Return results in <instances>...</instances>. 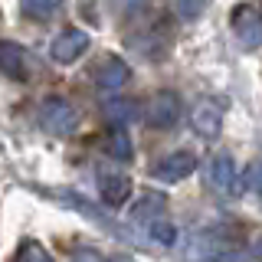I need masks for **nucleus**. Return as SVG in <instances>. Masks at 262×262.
I'll return each instance as SVG.
<instances>
[{
	"mask_svg": "<svg viewBox=\"0 0 262 262\" xmlns=\"http://www.w3.org/2000/svg\"><path fill=\"white\" fill-rule=\"evenodd\" d=\"M158 216H167V196L164 193H141L138 203L131 207V220H135L138 226H147Z\"/></svg>",
	"mask_w": 262,
	"mask_h": 262,
	"instance_id": "11",
	"label": "nucleus"
},
{
	"mask_svg": "<svg viewBox=\"0 0 262 262\" xmlns=\"http://www.w3.org/2000/svg\"><path fill=\"white\" fill-rule=\"evenodd\" d=\"M112 7H115L118 16H135L147 7V0H112Z\"/></svg>",
	"mask_w": 262,
	"mask_h": 262,
	"instance_id": "19",
	"label": "nucleus"
},
{
	"mask_svg": "<svg viewBox=\"0 0 262 262\" xmlns=\"http://www.w3.org/2000/svg\"><path fill=\"white\" fill-rule=\"evenodd\" d=\"M229 23H233V36L246 53H256L262 49V10L256 4H236L233 13H229Z\"/></svg>",
	"mask_w": 262,
	"mask_h": 262,
	"instance_id": "3",
	"label": "nucleus"
},
{
	"mask_svg": "<svg viewBox=\"0 0 262 262\" xmlns=\"http://www.w3.org/2000/svg\"><path fill=\"white\" fill-rule=\"evenodd\" d=\"M16 262H53V256H49V249L43 243L27 239L20 246V252H16Z\"/></svg>",
	"mask_w": 262,
	"mask_h": 262,
	"instance_id": "17",
	"label": "nucleus"
},
{
	"mask_svg": "<svg viewBox=\"0 0 262 262\" xmlns=\"http://www.w3.org/2000/svg\"><path fill=\"white\" fill-rule=\"evenodd\" d=\"M190 128L203 141H216V138L223 135V108H220L213 98H200L190 108Z\"/></svg>",
	"mask_w": 262,
	"mask_h": 262,
	"instance_id": "6",
	"label": "nucleus"
},
{
	"mask_svg": "<svg viewBox=\"0 0 262 262\" xmlns=\"http://www.w3.org/2000/svg\"><path fill=\"white\" fill-rule=\"evenodd\" d=\"M180 115H184V102H180V95L174 92V89H161V92H154L144 102V108H141L144 125L154 128V131H170L180 121Z\"/></svg>",
	"mask_w": 262,
	"mask_h": 262,
	"instance_id": "1",
	"label": "nucleus"
},
{
	"mask_svg": "<svg viewBox=\"0 0 262 262\" xmlns=\"http://www.w3.org/2000/svg\"><path fill=\"white\" fill-rule=\"evenodd\" d=\"M243 187L262 203V161H252V164H249V170L243 174Z\"/></svg>",
	"mask_w": 262,
	"mask_h": 262,
	"instance_id": "18",
	"label": "nucleus"
},
{
	"mask_svg": "<svg viewBox=\"0 0 262 262\" xmlns=\"http://www.w3.org/2000/svg\"><path fill=\"white\" fill-rule=\"evenodd\" d=\"M207 184L210 190L223 200H233L243 190V174H239V164H236L233 154H213L210 167H207Z\"/></svg>",
	"mask_w": 262,
	"mask_h": 262,
	"instance_id": "2",
	"label": "nucleus"
},
{
	"mask_svg": "<svg viewBox=\"0 0 262 262\" xmlns=\"http://www.w3.org/2000/svg\"><path fill=\"white\" fill-rule=\"evenodd\" d=\"M131 193H135V180H131L125 170H102V174H98V196H102V203H108L112 210L125 207L131 200Z\"/></svg>",
	"mask_w": 262,
	"mask_h": 262,
	"instance_id": "9",
	"label": "nucleus"
},
{
	"mask_svg": "<svg viewBox=\"0 0 262 262\" xmlns=\"http://www.w3.org/2000/svg\"><path fill=\"white\" fill-rule=\"evenodd\" d=\"M196 154L187 151V147H180V151H170L164 154V158L154 164V177L164 180V184H177V180H187L196 170Z\"/></svg>",
	"mask_w": 262,
	"mask_h": 262,
	"instance_id": "8",
	"label": "nucleus"
},
{
	"mask_svg": "<svg viewBox=\"0 0 262 262\" xmlns=\"http://www.w3.org/2000/svg\"><path fill=\"white\" fill-rule=\"evenodd\" d=\"M105 115H108L112 128H128V121L141 118V108H138V102H128V98H112L105 105Z\"/></svg>",
	"mask_w": 262,
	"mask_h": 262,
	"instance_id": "14",
	"label": "nucleus"
},
{
	"mask_svg": "<svg viewBox=\"0 0 262 262\" xmlns=\"http://www.w3.org/2000/svg\"><path fill=\"white\" fill-rule=\"evenodd\" d=\"M62 10V0H20V16L33 23H46Z\"/></svg>",
	"mask_w": 262,
	"mask_h": 262,
	"instance_id": "13",
	"label": "nucleus"
},
{
	"mask_svg": "<svg viewBox=\"0 0 262 262\" xmlns=\"http://www.w3.org/2000/svg\"><path fill=\"white\" fill-rule=\"evenodd\" d=\"M39 125L49 135H72L79 128V108L62 95H49L39 102Z\"/></svg>",
	"mask_w": 262,
	"mask_h": 262,
	"instance_id": "4",
	"label": "nucleus"
},
{
	"mask_svg": "<svg viewBox=\"0 0 262 262\" xmlns=\"http://www.w3.org/2000/svg\"><path fill=\"white\" fill-rule=\"evenodd\" d=\"M0 72L13 82L33 79V56L27 46L13 43V39H0Z\"/></svg>",
	"mask_w": 262,
	"mask_h": 262,
	"instance_id": "7",
	"label": "nucleus"
},
{
	"mask_svg": "<svg viewBox=\"0 0 262 262\" xmlns=\"http://www.w3.org/2000/svg\"><path fill=\"white\" fill-rule=\"evenodd\" d=\"M89 46H92V39H89V33L82 27H66L49 43V59L59 62V66H72L89 53Z\"/></svg>",
	"mask_w": 262,
	"mask_h": 262,
	"instance_id": "5",
	"label": "nucleus"
},
{
	"mask_svg": "<svg viewBox=\"0 0 262 262\" xmlns=\"http://www.w3.org/2000/svg\"><path fill=\"white\" fill-rule=\"evenodd\" d=\"M105 154L112 161H131L135 158V144H131L128 128H108V135H105Z\"/></svg>",
	"mask_w": 262,
	"mask_h": 262,
	"instance_id": "12",
	"label": "nucleus"
},
{
	"mask_svg": "<svg viewBox=\"0 0 262 262\" xmlns=\"http://www.w3.org/2000/svg\"><path fill=\"white\" fill-rule=\"evenodd\" d=\"M72 262H108V256H102L92 246H79V249L72 252Z\"/></svg>",
	"mask_w": 262,
	"mask_h": 262,
	"instance_id": "20",
	"label": "nucleus"
},
{
	"mask_svg": "<svg viewBox=\"0 0 262 262\" xmlns=\"http://www.w3.org/2000/svg\"><path fill=\"white\" fill-rule=\"evenodd\" d=\"M141 229L151 236V243L164 246V249H170V246L177 243V226L170 223V216H158V220H151V223L141 226Z\"/></svg>",
	"mask_w": 262,
	"mask_h": 262,
	"instance_id": "15",
	"label": "nucleus"
},
{
	"mask_svg": "<svg viewBox=\"0 0 262 262\" xmlns=\"http://www.w3.org/2000/svg\"><path fill=\"white\" fill-rule=\"evenodd\" d=\"M92 76H95V85L102 89V92H118V89H125L128 85V79H131V66L121 59V56H102V59L95 62V69H92Z\"/></svg>",
	"mask_w": 262,
	"mask_h": 262,
	"instance_id": "10",
	"label": "nucleus"
},
{
	"mask_svg": "<svg viewBox=\"0 0 262 262\" xmlns=\"http://www.w3.org/2000/svg\"><path fill=\"white\" fill-rule=\"evenodd\" d=\"M252 252H256V262H262V233H259V239H256V246H252Z\"/></svg>",
	"mask_w": 262,
	"mask_h": 262,
	"instance_id": "21",
	"label": "nucleus"
},
{
	"mask_svg": "<svg viewBox=\"0 0 262 262\" xmlns=\"http://www.w3.org/2000/svg\"><path fill=\"white\" fill-rule=\"evenodd\" d=\"M170 4H174V13L180 16V20L193 23V20H200V16L207 13L210 0H170Z\"/></svg>",
	"mask_w": 262,
	"mask_h": 262,
	"instance_id": "16",
	"label": "nucleus"
}]
</instances>
